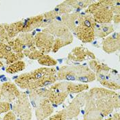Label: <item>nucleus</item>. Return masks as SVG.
<instances>
[{"instance_id": "obj_1", "label": "nucleus", "mask_w": 120, "mask_h": 120, "mask_svg": "<svg viewBox=\"0 0 120 120\" xmlns=\"http://www.w3.org/2000/svg\"><path fill=\"white\" fill-rule=\"evenodd\" d=\"M54 42L53 37L46 32L38 33L34 37V44L40 49V51L45 54L50 51Z\"/></svg>"}, {"instance_id": "obj_2", "label": "nucleus", "mask_w": 120, "mask_h": 120, "mask_svg": "<svg viewBox=\"0 0 120 120\" xmlns=\"http://www.w3.org/2000/svg\"><path fill=\"white\" fill-rule=\"evenodd\" d=\"M43 20V16H37L29 18L24 21H21V32L27 33L32 31L34 28L38 27L41 25Z\"/></svg>"}, {"instance_id": "obj_3", "label": "nucleus", "mask_w": 120, "mask_h": 120, "mask_svg": "<svg viewBox=\"0 0 120 120\" xmlns=\"http://www.w3.org/2000/svg\"><path fill=\"white\" fill-rule=\"evenodd\" d=\"M91 13H94L95 22L98 23H109L111 21L112 17V11L106 9H95L93 10Z\"/></svg>"}, {"instance_id": "obj_4", "label": "nucleus", "mask_w": 120, "mask_h": 120, "mask_svg": "<svg viewBox=\"0 0 120 120\" xmlns=\"http://www.w3.org/2000/svg\"><path fill=\"white\" fill-rule=\"evenodd\" d=\"M1 95H4L9 100H12L15 96H18L19 93L16 86L12 83L6 82L4 83L1 87Z\"/></svg>"}, {"instance_id": "obj_5", "label": "nucleus", "mask_w": 120, "mask_h": 120, "mask_svg": "<svg viewBox=\"0 0 120 120\" xmlns=\"http://www.w3.org/2000/svg\"><path fill=\"white\" fill-rule=\"evenodd\" d=\"M76 30L78 32V36L82 41H85L86 42H90L92 41L93 37H94V30L92 28L86 27L83 24L80 23Z\"/></svg>"}, {"instance_id": "obj_6", "label": "nucleus", "mask_w": 120, "mask_h": 120, "mask_svg": "<svg viewBox=\"0 0 120 120\" xmlns=\"http://www.w3.org/2000/svg\"><path fill=\"white\" fill-rule=\"evenodd\" d=\"M115 35L116 34L104 41V50L108 53L116 51L119 48V37L115 38Z\"/></svg>"}, {"instance_id": "obj_7", "label": "nucleus", "mask_w": 120, "mask_h": 120, "mask_svg": "<svg viewBox=\"0 0 120 120\" xmlns=\"http://www.w3.org/2000/svg\"><path fill=\"white\" fill-rule=\"evenodd\" d=\"M26 67V64L22 60H19L17 62L10 65L6 69V71L8 74H15L23 70Z\"/></svg>"}, {"instance_id": "obj_8", "label": "nucleus", "mask_w": 120, "mask_h": 120, "mask_svg": "<svg viewBox=\"0 0 120 120\" xmlns=\"http://www.w3.org/2000/svg\"><path fill=\"white\" fill-rule=\"evenodd\" d=\"M23 56H24V55H23V52L15 53V52H12L9 53L4 59L6 60V63L8 65H11L12 63H15L19 60H21L23 58Z\"/></svg>"}, {"instance_id": "obj_9", "label": "nucleus", "mask_w": 120, "mask_h": 120, "mask_svg": "<svg viewBox=\"0 0 120 120\" xmlns=\"http://www.w3.org/2000/svg\"><path fill=\"white\" fill-rule=\"evenodd\" d=\"M47 30H49V28H47ZM50 30L54 32V34L58 35V36H61L63 34H64L66 32V31L67 30V28L66 26H63V24H60L57 26L56 25H52L50 26Z\"/></svg>"}, {"instance_id": "obj_10", "label": "nucleus", "mask_w": 120, "mask_h": 120, "mask_svg": "<svg viewBox=\"0 0 120 120\" xmlns=\"http://www.w3.org/2000/svg\"><path fill=\"white\" fill-rule=\"evenodd\" d=\"M12 52V49L8 44L0 43V58H5L8 54Z\"/></svg>"}, {"instance_id": "obj_11", "label": "nucleus", "mask_w": 120, "mask_h": 120, "mask_svg": "<svg viewBox=\"0 0 120 120\" xmlns=\"http://www.w3.org/2000/svg\"><path fill=\"white\" fill-rule=\"evenodd\" d=\"M38 62L39 64L46 66H52L56 64V61L47 55H43L39 59H38Z\"/></svg>"}, {"instance_id": "obj_12", "label": "nucleus", "mask_w": 120, "mask_h": 120, "mask_svg": "<svg viewBox=\"0 0 120 120\" xmlns=\"http://www.w3.org/2000/svg\"><path fill=\"white\" fill-rule=\"evenodd\" d=\"M10 39L7 34L6 30H5L4 25H0V43H8Z\"/></svg>"}, {"instance_id": "obj_13", "label": "nucleus", "mask_w": 120, "mask_h": 120, "mask_svg": "<svg viewBox=\"0 0 120 120\" xmlns=\"http://www.w3.org/2000/svg\"><path fill=\"white\" fill-rule=\"evenodd\" d=\"M43 53H42L40 50H34L33 52H31L30 54H29L28 57L30 58V59H39L41 56H43Z\"/></svg>"}, {"instance_id": "obj_14", "label": "nucleus", "mask_w": 120, "mask_h": 120, "mask_svg": "<svg viewBox=\"0 0 120 120\" xmlns=\"http://www.w3.org/2000/svg\"><path fill=\"white\" fill-rule=\"evenodd\" d=\"M9 110V104L6 102H0V114Z\"/></svg>"}, {"instance_id": "obj_15", "label": "nucleus", "mask_w": 120, "mask_h": 120, "mask_svg": "<svg viewBox=\"0 0 120 120\" xmlns=\"http://www.w3.org/2000/svg\"><path fill=\"white\" fill-rule=\"evenodd\" d=\"M4 120H15V115L12 112H8L4 117Z\"/></svg>"}, {"instance_id": "obj_16", "label": "nucleus", "mask_w": 120, "mask_h": 120, "mask_svg": "<svg viewBox=\"0 0 120 120\" xmlns=\"http://www.w3.org/2000/svg\"><path fill=\"white\" fill-rule=\"evenodd\" d=\"M115 23H119L120 22V15H116L115 17Z\"/></svg>"}, {"instance_id": "obj_17", "label": "nucleus", "mask_w": 120, "mask_h": 120, "mask_svg": "<svg viewBox=\"0 0 120 120\" xmlns=\"http://www.w3.org/2000/svg\"><path fill=\"white\" fill-rule=\"evenodd\" d=\"M2 66H3V64H2V63H1V62L0 61V67H1Z\"/></svg>"}]
</instances>
